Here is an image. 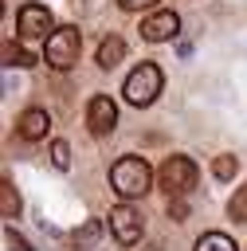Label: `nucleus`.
Masks as SVG:
<instances>
[{
  "instance_id": "4",
  "label": "nucleus",
  "mask_w": 247,
  "mask_h": 251,
  "mask_svg": "<svg viewBox=\"0 0 247 251\" xmlns=\"http://www.w3.org/2000/svg\"><path fill=\"white\" fill-rule=\"evenodd\" d=\"M78 47H82L78 27H55V31L47 35L43 59H47V67H55V71H71V67L78 63Z\"/></svg>"
},
{
  "instance_id": "20",
  "label": "nucleus",
  "mask_w": 247,
  "mask_h": 251,
  "mask_svg": "<svg viewBox=\"0 0 247 251\" xmlns=\"http://www.w3.org/2000/svg\"><path fill=\"white\" fill-rule=\"evenodd\" d=\"M94 235H98V224H86V227H82V243H90Z\"/></svg>"
},
{
  "instance_id": "18",
  "label": "nucleus",
  "mask_w": 247,
  "mask_h": 251,
  "mask_svg": "<svg viewBox=\"0 0 247 251\" xmlns=\"http://www.w3.org/2000/svg\"><path fill=\"white\" fill-rule=\"evenodd\" d=\"M169 216L180 224V220H188V204H184V196H169Z\"/></svg>"
},
{
  "instance_id": "14",
  "label": "nucleus",
  "mask_w": 247,
  "mask_h": 251,
  "mask_svg": "<svg viewBox=\"0 0 247 251\" xmlns=\"http://www.w3.org/2000/svg\"><path fill=\"white\" fill-rule=\"evenodd\" d=\"M4 67H35V55L16 43H4Z\"/></svg>"
},
{
  "instance_id": "17",
  "label": "nucleus",
  "mask_w": 247,
  "mask_h": 251,
  "mask_svg": "<svg viewBox=\"0 0 247 251\" xmlns=\"http://www.w3.org/2000/svg\"><path fill=\"white\" fill-rule=\"evenodd\" d=\"M4 243H8V251H35L24 235H16V227H4Z\"/></svg>"
},
{
  "instance_id": "7",
  "label": "nucleus",
  "mask_w": 247,
  "mask_h": 251,
  "mask_svg": "<svg viewBox=\"0 0 247 251\" xmlns=\"http://www.w3.org/2000/svg\"><path fill=\"white\" fill-rule=\"evenodd\" d=\"M47 27H51V12H47L43 4H24V8L16 12V31H20L24 39H39V35H51Z\"/></svg>"
},
{
  "instance_id": "11",
  "label": "nucleus",
  "mask_w": 247,
  "mask_h": 251,
  "mask_svg": "<svg viewBox=\"0 0 247 251\" xmlns=\"http://www.w3.org/2000/svg\"><path fill=\"white\" fill-rule=\"evenodd\" d=\"M192 251H239V247H235V239L223 235V231H204Z\"/></svg>"
},
{
  "instance_id": "9",
  "label": "nucleus",
  "mask_w": 247,
  "mask_h": 251,
  "mask_svg": "<svg viewBox=\"0 0 247 251\" xmlns=\"http://www.w3.org/2000/svg\"><path fill=\"white\" fill-rule=\"evenodd\" d=\"M47 129H51V114H47V110H35V106L24 110L20 122H16V133H20L24 141H43Z\"/></svg>"
},
{
  "instance_id": "15",
  "label": "nucleus",
  "mask_w": 247,
  "mask_h": 251,
  "mask_svg": "<svg viewBox=\"0 0 247 251\" xmlns=\"http://www.w3.org/2000/svg\"><path fill=\"white\" fill-rule=\"evenodd\" d=\"M227 216H231V220H239V224H247V184H243V188H235V196L227 200Z\"/></svg>"
},
{
  "instance_id": "12",
  "label": "nucleus",
  "mask_w": 247,
  "mask_h": 251,
  "mask_svg": "<svg viewBox=\"0 0 247 251\" xmlns=\"http://www.w3.org/2000/svg\"><path fill=\"white\" fill-rule=\"evenodd\" d=\"M0 216H4V220L20 216V196H16V188H12V180H8V176L0 180Z\"/></svg>"
},
{
  "instance_id": "6",
  "label": "nucleus",
  "mask_w": 247,
  "mask_h": 251,
  "mask_svg": "<svg viewBox=\"0 0 247 251\" xmlns=\"http://www.w3.org/2000/svg\"><path fill=\"white\" fill-rule=\"evenodd\" d=\"M110 231H114V239H118L122 247H133V243L141 239V231H145V224H141V212H133L129 204H118V208H110Z\"/></svg>"
},
{
  "instance_id": "13",
  "label": "nucleus",
  "mask_w": 247,
  "mask_h": 251,
  "mask_svg": "<svg viewBox=\"0 0 247 251\" xmlns=\"http://www.w3.org/2000/svg\"><path fill=\"white\" fill-rule=\"evenodd\" d=\"M235 169H239L235 153H216V157H212V176H216V180H231Z\"/></svg>"
},
{
  "instance_id": "19",
  "label": "nucleus",
  "mask_w": 247,
  "mask_h": 251,
  "mask_svg": "<svg viewBox=\"0 0 247 251\" xmlns=\"http://www.w3.org/2000/svg\"><path fill=\"white\" fill-rule=\"evenodd\" d=\"M157 0H118V8L122 12H141V8H153Z\"/></svg>"
},
{
  "instance_id": "10",
  "label": "nucleus",
  "mask_w": 247,
  "mask_h": 251,
  "mask_svg": "<svg viewBox=\"0 0 247 251\" xmlns=\"http://www.w3.org/2000/svg\"><path fill=\"white\" fill-rule=\"evenodd\" d=\"M122 59H125V39H122V35H106V39L98 43V67H102V71H114Z\"/></svg>"
},
{
  "instance_id": "1",
  "label": "nucleus",
  "mask_w": 247,
  "mask_h": 251,
  "mask_svg": "<svg viewBox=\"0 0 247 251\" xmlns=\"http://www.w3.org/2000/svg\"><path fill=\"white\" fill-rule=\"evenodd\" d=\"M110 188L122 196V200H137L153 188V169L145 165V157L137 153H125L110 165Z\"/></svg>"
},
{
  "instance_id": "8",
  "label": "nucleus",
  "mask_w": 247,
  "mask_h": 251,
  "mask_svg": "<svg viewBox=\"0 0 247 251\" xmlns=\"http://www.w3.org/2000/svg\"><path fill=\"white\" fill-rule=\"evenodd\" d=\"M180 31V16L169 8V12H153L149 20H141V39L145 43H165Z\"/></svg>"
},
{
  "instance_id": "16",
  "label": "nucleus",
  "mask_w": 247,
  "mask_h": 251,
  "mask_svg": "<svg viewBox=\"0 0 247 251\" xmlns=\"http://www.w3.org/2000/svg\"><path fill=\"white\" fill-rule=\"evenodd\" d=\"M51 165H55L59 173L71 169V145H67V141H51Z\"/></svg>"
},
{
  "instance_id": "3",
  "label": "nucleus",
  "mask_w": 247,
  "mask_h": 251,
  "mask_svg": "<svg viewBox=\"0 0 247 251\" xmlns=\"http://www.w3.org/2000/svg\"><path fill=\"white\" fill-rule=\"evenodd\" d=\"M161 86H165L161 67H157V63H141V67H133V71L125 75L122 94H125V102H129V106H149V102H157Z\"/></svg>"
},
{
  "instance_id": "5",
  "label": "nucleus",
  "mask_w": 247,
  "mask_h": 251,
  "mask_svg": "<svg viewBox=\"0 0 247 251\" xmlns=\"http://www.w3.org/2000/svg\"><path fill=\"white\" fill-rule=\"evenodd\" d=\"M114 126H118V106H114V98H110V94H94V98L86 102V129H90L94 137H110Z\"/></svg>"
},
{
  "instance_id": "2",
  "label": "nucleus",
  "mask_w": 247,
  "mask_h": 251,
  "mask_svg": "<svg viewBox=\"0 0 247 251\" xmlns=\"http://www.w3.org/2000/svg\"><path fill=\"white\" fill-rule=\"evenodd\" d=\"M196 180H200V169H196V161L184 157V153L165 157L161 169H157V184H161L169 196H188V192L196 188Z\"/></svg>"
}]
</instances>
